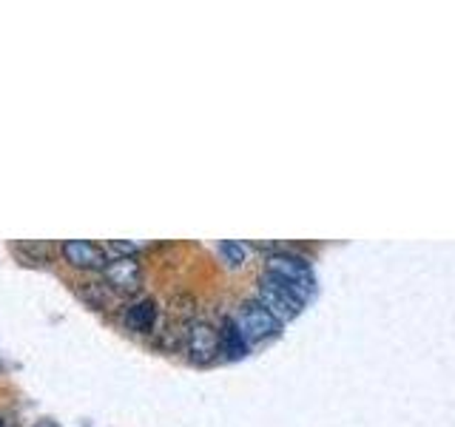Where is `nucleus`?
<instances>
[{"instance_id": "nucleus-8", "label": "nucleus", "mask_w": 455, "mask_h": 427, "mask_svg": "<svg viewBox=\"0 0 455 427\" xmlns=\"http://www.w3.org/2000/svg\"><path fill=\"white\" fill-rule=\"evenodd\" d=\"M251 342L242 334V327L236 325L234 317H225L220 325V350L225 353V359H245Z\"/></svg>"}, {"instance_id": "nucleus-14", "label": "nucleus", "mask_w": 455, "mask_h": 427, "mask_svg": "<svg viewBox=\"0 0 455 427\" xmlns=\"http://www.w3.org/2000/svg\"><path fill=\"white\" fill-rule=\"evenodd\" d=\"M12 427H14V424H12Z\"/></svg>"}, {"instance_id": "nucleus-5", "label": "nucleus", "mask_w": 455, "mask_h": 427, "mask_svg": "<svg viewBox=\"0 0 455 427\" xmlns=\"http://www.w3.org/2000/svg\"><path fill=\"white\" fill-rule=\"evenodd\" d=\"M182 342H185V350L191 356V362H196V365H211L222 353L220 350V327H213L205 319H191L185 325Z\"/></svg>"}, {"instance_id": "nucleus-11", "label": "nucleus", "mask_w": 455, "mask_h": 427, "mask_svg": "<svg viewBox=\"0 0 455 427\" xmlns=\"http://www.w3.org/2000/svg\"><path fill=\"white\" fill-rule=\"evenodd\" d=\"M103 248L108 254V260L111 256H137L140 254L137 242H125V239H108V242H103Z\"/></svg>"}, {"instance_id": "nucleus-13", "label": "nucleus", "mask_w": 455, "mask_h": 427, "mask_svg": "<svg viewBox=\"0 0 455 427\" xmlns=\"http://www.w3.org/2000/svg\"><path fill=\"white\" fill-rule=\"evenodd\" d=\"M0 427H12V424H9V422H6L4 416H0Z\"/></svg>"}, {"instance_id": "nucleus-10", "label": "nucleus", "mask_w": 455, "mask_h": 427, "mask_svg": "<svg viewBox=\"0 0 455 427\" xmlns=\"http://www.w3.org/2000/svg\"><path fill=\"white\" fill-rule=\"evenodd\" d=\"M12 251H26V265L49 262V256H54V246H46V242H18V246H12Z\"/></svg>"}, {"instance_id": "nucleus-2", "label": "nucleus", "mask_w": 455, "mask_h": 427, "mask_svg": "<svg viewBox=\"0 0 455 427\" xmlns=\"http://www.w3.org/2000/svg\"><path fill=\"white\" fill-rule=\"evenodd\" d=\"M256 291H259V302L274 313V317L279 322L284 319H296L299 313H302V305H305V299L299 296L288 282H282L276 279L274 274H262L259 277V285H256Z\"/></svg>"}, {"instance_id": "nucleus-1", "label": "nucleus", "mask_w": 455, "mask_h": 427, "mask_svg": "<svg viewBox=\"0 0 455 427\" xmlns=\"http://www.w3.org/2000/svg\"><path fill=\"white\" fill-rule=\"evenodd\" d=\"M265 274H274L276 279L288 282L302 299H307L313 291H316V277H313L310 262L305 260V256L291 254V251L270 254L265 260Z\"/></svg>"}, {"instance_id": "nucleus-9", "label": "nucleus", "mask_w": 455, "mask_h": 427, "mask_svg": "<svg viewBox=\"0 0 455 427\" xmlns=\"http://www.w3.org/2000/svg\"><path fill=\"white\" fill-rule=\"evenodd\" d=\"M217 254L231 268H239V265H245V260H248V246H245V242H236V239H222L217 246Z\"/></svg>"}, {"instance_id": "nucleus-3", "label": "nucleus", "mask_w": 455, "mask_h": 427, "mask_svg": "<svg viewBox=\"0 0 455 427\" xmlns=\"http://www.w3.org/2000/svg\"><path fill=\"white\" fill-rule=\"evenodd\" d=\"M236 325L242 327L248 342H265V339H274L282 331V322L270 313L259 299H245L236 310Z\"/></svg>"}, {"instance_id": "nucleus-4", "label": "nucleus", "mask_w": 455, "mask_h": 427, "mask_svg": "<svg viewBox=\"0 0 455 427\" xmlns=\"http://www.w3.org/2000/svg\"><path fill=\"white\" fill-rule=\"evenodd\" d=\"M100 279L108 285L114 296H137L142 285V265L137 256H111L100 270Z\"/></svg>"}, {"instance_id": "nucleus-6", "label": "nucleus", "mask_w": 455, "mask_h": 427, "mask_svg": "<svg viewBox=\"0 0 455 427\" xmlns=\"http://www.w3.org/2000/svg\"><path fill=\"white\" fill-rule=\"evenodd\" d=\"M60 260L75 268V270H103L108 262V254L103 248V242H92V239H66L57 246Z\"/></svg>"}, {"instance_id": "nucleus-7", "label": "nucleus", "mask_w": 455, "mask_h": 427, "mask_svg": "<svg viewBox=\"0 0 455 427\" xmlns=\"http://www.w3.org/2000/svg\"><path fill=\"white\" fill-rule=\"evenodd\" d=\"M120 322L132 334H154V327L160 325V305L154 296H132L120 310Z\"/></svg>"}, {"instance_id": "nucleus-12", "label": "nucleus", "mask_w": 455, "mask_h": 427, "mask_svg": "<svg viewBox=\"0 0 455 427\" xmlns=\"http://www.w3.org/2000/svg\"><path fill=\"white\" fill-rule=\"evenodd\" d=\"M32 427H63L60 422H57V419H37Z\"/></svg>"}]
</instances>
